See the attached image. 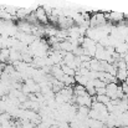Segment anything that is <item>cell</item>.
<instances>
[{"label": "cell", "instance_id": "obj_1", "mask_svg": "<svg viewBox=\"0 0 128 128\" xmlns=\"http://www.w3.org/2000/svg\"><path fill=\"white\" fill-rule=\"evenodd\" d=\"M104 18H106V21H110V22H113V24H117V22H123L124 20V15L121 14V12H107L104 14Z\"/></svg>", "mask_w": 128, "mask_h": 128}, {"label": "cell", "instance_id": "obj_2", "mask_svg": "<svg viewBox=\"0 0 128 128\" xmlns=\"http://www.w3.org/2000/svg\"><path fill=\"white\" fill-rule=\"evenodd\" d=\"M76 102H77V104L81 107V106H84V107H91V104H92V97L88 94V93H86V94H82V96H76Z\"/></svg>", "mask_w": 128, "mask_h": 128}, {"label": "cell", "instance_id": "obj_3", "mask_svg": "<svg viewBox=\"0 0 128 128\" xmlns=\"http://www.w3.org/2000/svg\"><path fill=\"white\" fill-rule=\"evenodd\" d=\"M35 15H36V20L41 21V22H44V24H47L48 19H47V16H46V12H45V10H44V9L39 8Z\"/></svg>", "mask_w": 128, "mask_h": 128}, {"label": "cell", "instance_id": "obj_4", "mask_svg": "<svg viewBox=\"0 0 128 128\" xmlns=\"http://www.w3.org/2000/svg\"><path fill=\"white\" fill-rule=\"evenodd\" d=\"M87 127L90 128H103L104 127V122H101L98 120H92L90 118L87 122Z\"/></svg>", "mask_w": 128, "mask_h": 128}]
</instances>
